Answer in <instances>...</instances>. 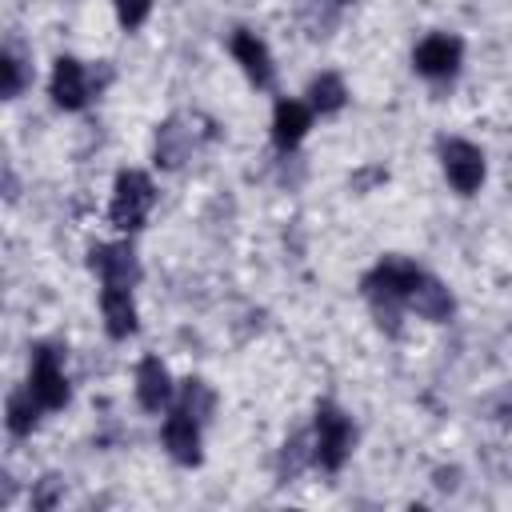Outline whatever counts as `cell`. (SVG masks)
I'll return each mask as SVG.
<instances>
[{"instance_id": "6da1fadb", "label": "cell", "mask_w": 512, "mask_h": 512, "mask_svg": "<svg viewBox=\"0 0 512 512\" xmlns=\"http://www.w3.org/2000/svg\"><path fill=\"white\" fill-rule=\"evenodd\" d=\"M152 204H156V188H152V180H148L144 172L128 168V172L116 176L112 204H108V220H112L120 232H136V228L148 220Z\"/></svg>"}, {"instance_id": "7a4b0ae2", "label": "cell", "mask_w": 512, "mask_h": 512, "mask_svg": "<svg viewBox=\"0 0 512 512\" xmlns=\"http://www.w3.org/2000/svg\"><path fill=\"white\" fill-rule=\"evenodd\" d=\"M352 440H356L352 420H348L340 408L320 404V408H316V440H312V460H316L320 468L336 472V468L348 460Z\"/></svg>"}, {"instance_id": "3957f363", "label": "cell", "mask_w": 512, "mask_h": 512, "mask_svg": "<svg viewBox=\"0 0 512 512\" xmlns=\"http://www.w3.org/2000/svg\"><path fill=\"white\" fill-rule=\"evenodd\" d=\"M440 160H444V172L452 180L456 192H476L484 184V152L468 140H444L440 144Z\"/></svg>"}, {"instance_id": "277c9868", "label": "cell", "mask_w": 512, "mask_h": 512, "mask_svg": "<svg viewBox=\"0 0 512 512\" xmlns=\"http://www.w3.org/2000/svg\"><path fill=\"white\" fill-rule=\"evenodd\" d=\"M28 388L36 392V400L44 408H64L68 404V376L60 368V352L56 348H36L32 372H28Z\"/></svg>"}, {"instance_id": "5b68a950", "label": "cell", "mask_w": 512, "mask_h": 512, "mask_svg": "<svg viewBox=\"0 0 512 512\" xmlns=\"http://www.w3.org/2000/svg\"><path fill=\"white\" fill-rule=\"evenodd\" d=\"M460 40L456 36H448V32H432V36H424L420 44H416V52H412V64H416V72H424V76H432V80H444V76H452L456 68H460Z\"/></svg>"}, {"instance_id": "8992f818", "label": "cell", "mask_w": 512, "mask_h": 512, "mask_svg": "<svg viewBox=\"0 0 512 512\" xmlns=\"http://www.w3.org/2000/svg\"><path fill=\"white\" fill-rule=\"evenodd\" d=\"M48 92H52V100H56L60 108H68V112L84 108V100H88V72H84V64L72 60V56H60L56 68H52Z\"/></svg>"}, {"instance_id": "52a82bcc", "label": "cell", "mask_w": 512, "mask_h": 512, "mask_svg": "<svg viewBox=\"0 0 512 512\" xmlns=\"http://www.w3.org/2000/svg\"><path fill=\"white\" fill-rule=\"evenodd\" d=\"M92 268L100 276V284H120L132 288L140 268H136V252L128 244H96L92 248Z\"/></svg>"}, {"instance_id": "ba28073f", "label": "cell", "mask_w": 512, "mask_h": 512, "mask_svg": "<svg viewBox=\"0 0 512 512\" xmlns=\"http://www.w3.org/2000/svg\"><path fill=\"white\" fill-rule=\"evenodd\" d=\"M232 56L236 64L244 68V76L256 84V88H268L272 84V56H268V44L256 36V32H236L232 36Z\"/></svg>"}, {"instance_id": "9c48e42d", "label": "cell", "mask_w": 512, "mask_h": 512, "mask_svg": "<svg viewBox=\"0 0 512 512\" xmlns=\"http://www.w3.org/2000/svg\"><path fill=\"white\" fill-rule=\"evenodd\" d=\"M136 400L148 408V412H160L168 400H172V376L168 368L160 364V356H144L136 364Z\"/></svg>"}, {"instance_id": "30bf717a", "label": "cell", "mask_w": 512, "mask_h": 512, "mask_svg": "<svg viewBox=\"0 0 512 512\" xmlns=\"http://www.w3.org/2000/svg\"><path fill=\"white\" fill-rule=\"evenodd\" d=\"M100 312H104L108 336L124 340V336H132V332H136V304H132V288L104 284V288H100Z\"/></svg>"}, {"instance_id": "8fae6325", "label": "cell", "mask_w": 512, "mask_h": 512, "mask_svg": "<svg viewBox=\"0 0 512 512\" xmlns=\"http://www.w3.org/2000/svg\"><path fill=\"white\" fill-rule=\"evenodd\" d=\"M164 448L172 452V460L180 464H196L200 460V428H196V416L188 412H172L164 420Z\"/></svg>"}, {"instance_id": "7c38bea8", "label": "cell", "mask_w": 512, "mask_h": 512, "mask_svg": "<svg viewBox=\"0 0 512 512\" xmlns=\"http://www.w3.org/2000/svg\"><path fill=\"white\" fill-rule=\"evenodd\" d=\"M308 124H312L308 104H300V100H280L276 112H272V140H276V148H284V152L296 148V144L304 140Z\"/></svg>"}, {"instance_id": "4fadbf2b", "label": "cell", "mask_w": 512, "mask_h": 512, "mask_svg": "<svg viewBox=\"0 0 512 512\" xmlns=\"http://www.w3.org/2000/svg\"><path fill=\"white\" fill-rule=\"evenodd\" d=\"M408 304H412V312L424 316V320H448V316H452V292H448L440 280H432V276H424V280L416 284V292L408 296Z\"/></svg>"}, {"instance_id": "5bb4252c", "label": "cell", "mask_w": 512, "mask_h": 512, "mask_svg": "<svg viewBox=\"0 0 512 512\" xmlns=\"http://www.w3.org/2000/svg\"><path fill=\"white\" fill-rule=\"evenodd\" d=\"M40 412H44V404L36 400V392H32L28 384L8 396V428H12L16 436H28V432L36 428V416H40Z\"/></svg>"}, {"instance_id": "9a60e30c", "label": "cell", "mask_w": 512, "mask_h": 512, "mask_svg": "<svg viewBox=\"0 0 512 512\" xmlns=\"http://www.w3.org/2000/svg\"><path fill=\"white\" fill-rule=\"evenodd\" d=\"M344 96L348 92H344V80L336 72H324L308 84V108H316V112H336L344 104Z\"/></svg>"}, {"instance_id": "2e32d148", "label": "cell", "mask_w": 512, "mask_h": 512, "mask_svg": "<svg viewBox=\"0 0 512 512\" xmlns=\"http://www.w3.org/2000/svg\"><path fill=\"white\" fill-rule=\"evenodd\" d=\"M180 412H188L196 420H204L212 412V392L204 388V380H184V388H180Z\"/></svg>"}, {"instance_id": "e0dca14e", "label": "cell", "mask_w": 512, "mask_h": 512, "mask_svg": "<svg viewBox=\"0 0 512 512\" xmlns=\"http://www.w3.org/2000/svg\"><path fill=\"white\" fill-rule=\"evenodd\" d=\"M112 8H116V20L124 28H140L152 12V0H112Z\"/></svg>"}, {"instance_id": "ac0fdd59", "label": "cell", "mask_w": 512, "mask_h": 512, "mask_svg": "<svg viewBox=\"0 0 512 512\" xmlns=\"http://www.w3.org/2000/svg\"><path fill=\"white\" fill-rule=\"evenodd\" d=\"M0 68H4V96H16L20 92V60L12 52H4Z\"/></svg>"}, {"instance_id": "d6986e66", "label": "cell", "mask_w": 512, "mask_h": 512, "mask_svg": "<svg viewBox=\"0 0 512 512\" xmlns=\"http://www.w3.org/2000/svg\"><path fill=\"white\" fill-rule=\"evenodd\" d=\"M336 4H348V0H336Z\"/></svg>"}]
</instances>
